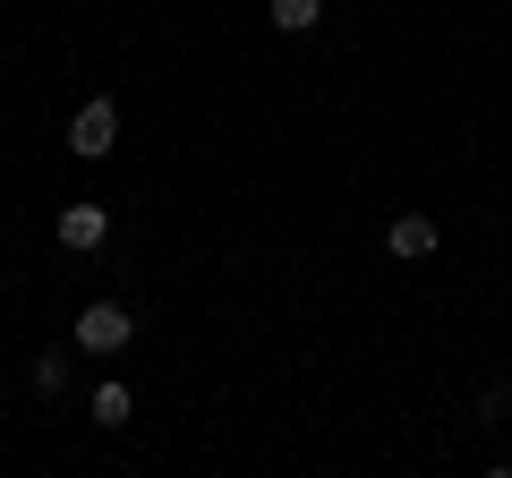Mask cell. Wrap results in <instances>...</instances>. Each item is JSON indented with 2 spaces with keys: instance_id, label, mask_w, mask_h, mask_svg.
<instances>
[{
  "instance_id": "6da1fadb",
  "label": "cell",
  "mask_w": 512,
  "mask_h": 478,
  "mask_svg": "<svg viewBox=\"0 0 512 478\" xmlns=\"http://www.w3.org/2000/svg\"><path fill=\"white\" fill-rule=\"evenodd\" d=\"M128 342H137V316H128L120 299H86V308H77V350H86V359H120Z\"/></svg>"
},
{
  "instance_id": "7a4b0ae2",
  "label": "cell",
  "mask_w": 512,
  "mask_h": 478,
  "mask_svg": "<svg viewBox=\"0 0 512 478\" xmlns=\"http://www.w3.org/2000/svg\"><path fill=\"white\" fill-rule=\"evenodd\" d=\"M69 154H77V163H111V154H120V103H111V94L77 103V120H69Z\"/></svg>"
},
{
  "instance_id": "3957f363",
  "label": "cell",
  "mask_w": 512,
  "mask_h": 478,
  "mask_svg": "<svg viewBox=\"0 0 512 478\" xmlns=\"http://www.w3.org/2000/svg\"><path fill=\"white\" fill-rule=\"evenodd\" d=\"M52 239H60V248H69V257H94V248H103V239H111V205H94V197L60 205V214H52Z\"/></svg>"
},
{
  "instance_id": "277c9868",
  "label": "cell",
  "mask_w": 512,
  "mask_h": 478,
  "mask_svg": "<svg viewBox=\"0 0 512 478\" xmlns=\"http://www.w3.org/2000/svg\"><path fill=\"white\" fill-rule=\"evenodd\" d=\"M436 214H393L384 222V257H402V265H419V257H436Z\"/></svg>"
},
{
  "instance_id": "5b68a950",
  "label": "cell",
  "mask_w": 512,
  "mask_h": 478,
  "mask_svg": "<svg viewBox=\"0 0 512 478\" xmlns=\"http://www.w3.org/2000/svg\"><path fill=\"white\" fill-rule=\"evenodd\" d=\"M26 385H35L43 402H60V393H69V350H35V359H26Z\"/></svg>"
},
{
  "instance_id": "8992f818",
  "label": "cell",
  "mask_w": 512,
  "mask_h": 478,
  "mask_svg": "<svg viewBox=\"0 0 512 478\" xmlns=\"http://www.w3.org/2000/svg\"><path fill=\"white\" fill-rule=\"evenodd\" d=\"M265 18H274L282 35H316V26H325V0H265Z\"/></svg>"
},
{
  "instance_id": "52a82bcc",
  "label": "cell",
  "mask_w": 512,
  "mask_h": 478,
  "mask_svg": "<svg viewBox=\"0 0 512 478\" xmlns=\"http://www.w3.org/2000/svg\"><path fill=\"white\" fill-rule=\"evenodd\" d=\"M137 419V402H128V385L111 376V385H94V427H128Z\"/></svg>"
}]
</instances>
